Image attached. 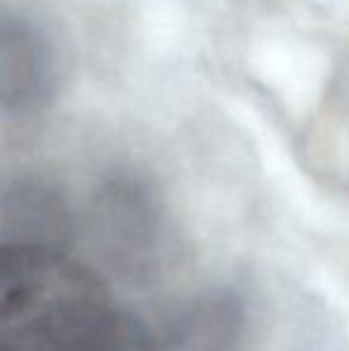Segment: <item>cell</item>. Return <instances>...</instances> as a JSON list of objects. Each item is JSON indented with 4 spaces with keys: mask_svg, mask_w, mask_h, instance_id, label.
Masks as SVG:
<instances>
[{
    "mask_svg": "<svg viewBox=\"0 0 349 351\" xmlns=\"http://www.w3.org/2000/svg\"><path fill=\"white\" fill-rule=\"evenodd\" d=\"M91 222L108 263L122 275L146 280L163 263V217L151 191L139 182H108L96 194Z\"/></svg>",
    "mask_w": 349,
    "mask_h": 351,
    "instance_id": "cell-2",
    "label": "cell"
},
{
    "mask_svg": "<svg viewBox=\"0 0 349 351\" xmlns=\"http://www.w3.org/2000/svg\"><path fill=\"white\" fill-rule=\"evenodd\" d=\"M244 332V301L232 289H208L177 308L154 351H237Z\"/></svg>",
    "mask_w": 349,
    "mask_h": 351,
    "instance_id": "cell-4",
    "label": "cell"
},
{
    "mask_svg": "<svg viewBox=\"0 0 349 351\" xmlns=\"http://www.w3.org/2000/svg\"><path fill=\"white\" fill-rule=\"evenodd\" d=\"M0 351H154V332L62 249L3 244Z\"/></svg>",
    "mask_w": 349,
    "mask_h": 351,
    "instance_id": "cell-1",
    "label": "cell"
},
{
    "mask_svg": "<svg viewBox=\"0 0 349 351\" xmlns=\"http://www.w3.org/2000/svg\"><path fill=\"white\" fill-rule=\"evenodd\" d=\"M0 65L5 115H32L51 101L56 86V53L48 36L32 19L5 14Z\"/></svg>",
    "mask_w": 349,
    "mask_h": 351,
    "instance_id": "cell-3",
    "label": "cell"
},
{
    "mask_svg": "<svg viewBox=\"0 0 349 351\" xmlns=\"http://www.w3.org/2000/svg\"><path fill=\"white\" fill-rule=\"evenodd\" d=\"M72 217L60 191L36 180L8 186L3 199V244L53 246L70 239Z\"/></svg>",
    "mask_w": 349,
    "mask_h": 351,
    "instance_id": "cell-5",
    "label": "cell"
}]
</instances>
